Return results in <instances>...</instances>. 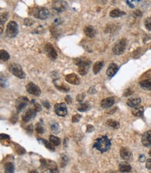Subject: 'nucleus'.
Returning a JSON list of instances; mask_svg holds the SVG:
<instances>
[{
    "label": "nucleus",
    "instance_id": "nucleus-1",
    "mask_svg": "<svg viewBox=\"0 0 151 173\" xmlns=\"http://www.w3.org/2000/svg\"><path fill=\"white\" fill-rule=\"evenodd\" d=\"M110 147H111V141L107 136H103L97 139L93 146V148H96L101 153L107 152Z\"/></svg>",
    "mask_w": 151,
    "mask_h": 173
},
{
    "label": "nucleus",
    "instance_id": "nucleus-2",
    "mask_svg": "<svg viewBox=\"0 0 151 173\" xmlns=\"http://www.w3.org/2000/svg\"><path fill=\"white\" fill-rule=\"evenodd\" d=\"M74 64L78 66L79 73L82 76H85L88 73L91 62L85 58H74Z\"/></svg>",
    "mask_w": 151,
    "mask_h": 173
},
{
    "label": "nucleus",
    "instance_id": "nucleus-3",
    "mask_svg": "<svg viewBox=\"0 0 151 173\" xmlns=\"http://www.w3.org/2000/svg\"><path fill=\"white\" fill-rule=\"evenodd\" d=\"M8 69H9L10 72L13 74L16 77L21 78V79H24L26 77V74L24 72L23 69L20 66V64L17 63H12L9 65L8 67Z\"/></svg>",
    "mask_w": 151,
    "mask_h": 173
},
{
    "label": "nucleus",
    "instance_id": "nucleus-4",
    "mask_svg": "<svg viewBox=\"0 0 151 173\" xmlns=\"http://www.w3.org/2000/svg\"><path fill=\"white\" fill-rule=\"evenodd\" d=\"M6 33L7 37L10 38L15 37L18 33V25L14 21H11L6 26Z\"/></svg>",
    "mask_w": 151,
    "mask_h": 173
},
{
    "label": "nucleus",
    "instance_id": "nucleus-5",
    "mask_svg": "<svg viewBox=\"0 0 151 173\" xmlns=\"http://www.w3.org/2000/svg\"><path fill=\"white\" fill-rule=\"evenodd\" d=\"M40 163L43 168H46L49 170V172H58L57 164L54 161L47 160L46 159H40Z\"/></svg>",
    "mask_w": 151,
    "mask_h": 173
},
{
    "label": "nucleus",
    "instance_id": "nucleus-6",
    "mask_svg": "<svg viewBox=\"0 0 151 173\" xmlns=\"http://www.w3.org/2000/svg\"><path fill=\"white\" fill-rule=\"evenodd\" d=\"M33 15L38 19H46L49 16V10L46 8H35L33 10Z\"/></svg>",
    "mask_w": 151,
    "mask_h": 173
},
{
    "label": "nucleus",
    "instance_id": "nucleus-7",
    "mask_svg": "<svg viewBox=\"0 0 151 173\" xmlns=\"http://www.w3.org/2000/svg\"><path fill=\"white\" fill-rule=\"evenodd\" d=\"M126 43H127V41H126V39H125V38H123V39L119 40L112 49V51H113L114 54L118 55L123 53L126 48Z\"/></svg>",
    "mask_w": 151,
    "mask_h": 173
},
{
    "label": "nucleus",
    "instance_id": "nucleus-8",
    "mask_svg": "<svg viewBox=\"0 0 151 173\" xmlns=\"http://www.w3.org/2000/svg\"><path fill=\"white\" fill-rule=\"evenodd\" d=\"M52 6L56 11L61 13L67 9L68 7V4L64 0H54L52 4Z\"/></svg>",
    "mask_w": 151,
    "mask_h": 173
},
{
    "label": "nucleus",
    "instance_id": "nucleus-9",
    "mask_svg": "<svg viewBox=\"0 0 151 173\" xmlns=\"http://www.w3.org/2000/svg\"><path fill=\"white\" fill-rule=\"evenodd\" d=\"M45 52H46L47 57L50 58L51 60H55L57 58V53L55 49L54 48V46L51 43H47L45 45Z\"/></svg>",
    "mask_w": 151,
    "mask_h": 173
},
{
    "label": "nucleus",
    "instance_id": "nucleus-10",
    "mask_svg": "<svg viewBox=\"0 0 151 173\" xmlns=\"http://www.w3.org/2000/svg\"><path fill=\"white\" fill-rule=\"evenodd\" d=\"M26 89L29 94L36 96H39L41 94V90H40V87L35 85L33 82H29L26 85Z\"/></svg>",
    "mask_w": 151,
    "mask_h": 173
},
{
    "label": "nucleus",
    "instance_id": "nucleus-11",
    "mask_svg": "<svg viewBox=\"0 0 151 173\" xmlns=\"http://www.w3.org/2000/svg\"><path fill=\"white\" fill-rule=\"evenodd\" d=\"M36 111L34 108H29L26 111L24 112V113L22 115V119L24 122L27 123L29 121L32 120L35 118L36 115Z\"/></svg>",
    "mask_w": 151,
    "mask_h": 173
},
{
    "label": "nucleus",
    "instance_id": "nucleus-12",
    "mask_svg": "<svg viewBox=\"0 0 151 173\" xmlns=\"http://www.w3.org/2000/svg\"><path fill=\"white\" fill-rule=\"evenodd\" d=\"M55 112L58 116L64 117L68 114V109L66 105L64 103H57L55 105Z\"/></svg>",
    "mask_w": 151,
    "mask_h": 173
},
{
    "label": "nucleus",
    "instance_id": "nucleus-13",
    "mask_svg": "<svg viewBox=\"0 0 151 173\" xmlns=\"http://www.w3.org/2000/svg\"><path fill=\"white\" fill-rule=\"evenodd\" d=\"M28 102V98L25 96H21V97L17 98L16 102H15V108H16L17 112H21L27 106Z\"/></svg>",
    "mask_w": 151,
    "mask_h": 173
},
{
    "label": "nucleus",
    "instance_id": "nucleus-14",
    "mask_svg": "<svg viewBox=\"0 0 151 173\" xmlns=\"http://www.w3.org/2000/svg\"><path fill=\"white\" fill-rule=\"evenodd\" d=\"M66 81L70 84L73 85H78L80 83V80L79 76L75 73H70L68 74L65 77Z\"/></svg>",
    "mask_w": 151,
    "mask_h": 173
},
{
    "label": "nucleus",
    "instance_id": "nucleus-15",
    "mask_svg": "<svg viewBox=\"0 0 151 173\" xmlns=\"http://www.w3.org/2000/svg\"><path fill=\"white\" fill-rule=\"evenodd\" d=\"M141 143L145 147L151 146V130L144 132L141 137Z\"/></svg>",
    "mask_w": 151,
    "mask_h": 173
},
{
    "label": "nucleus",
    "instance_id": "nucleus-16",
    "mask_svg": "<svg viewBox=\"0 0 151 173\" xmlns=\"http://www.w3.org/2000/svg\"><path fill=\"white\" fill-rule=\"evenodd\" d=\"M115 103V99L114 97L107 98L105 99H103L100 103V105L102 108H109L112 105H114Z\"/></svg>",
    "mask_w": 151,
    "mask_h": 173
},
{
    "label": "nucleus",
    "instance_id": "nucleus-17",
    "mask_svg": "<svg viewBox=\"0 0 151 173\" xmlns=\"http://www.w3.org/2000/svg\"><path fill=\"white\" fill-rule=\"evenodd\" d=\"M118 71V65L115 63H112L109 65L107 70V75L110 78H112Z\"/></svg>",
    "mask_w": 151,
    "mask_h": 173
},
{
    "label": "nucleus",
    "instance_id": "nucleus-18",
    "mask_svg": "<svg viewBox=\"0 0 151 173\" xmlns=\"http://www.w3.org/2000/svg\"><path fill=\"white\" fill-rule=\"evenodd\" d=\"M120 154L121 157H122V159H123L124 160H130L132 157V152H130V150L127 148L123 147L121 148L120 150Z\"/></svg>",
    "mask_w": 151,
    "mask_h": 173
},
{
    "label": "nucleus",
    "instance_id": "nucleus-19",
    "mask_svg": "<svg viewBox=\"0 0 151 173\" xmlns=\"http://www.w3.org/2000/svg\"><path fill=\"white\" fill-rule=\"evenodd\" d=\"M144 108L143 106H140V105H137V106L134 107V109L132 110V113L133 115L136 117H141L143 116Z\"/></svg>",
    "mask_w": 151,
    "mask_h": 173
},
{
    "label": "nucleus",
    "instance_id": "nucleus-20",
    "mask_svg": "<svg viewBox=\"0 0 151 173\" xmlns=\"http://www.w3.org/2000/svg\"><path fill=\"white\" fill-rule=\"evenodd\" d=\"M84 31L85 35H87V37H91V38H93L95 35H96V30H95V28L91 26H85L84 28Z\"/></svg>",
    "mask_w": 151,
    "mask_h": 173
},
{
    "label": "nucleus",
    "instance_id": "nucleus-21",
    "mask_svg": "<svg viewBox=\"0 0 151 173\" xmlns=\"http://www.w3.org/2000/svg\"><path fill=\"white\" fill-rule=\"evenodd\" d=\"M141 98H132L128 99L127 101V105L129 107H134L139 105L141 103Z\"/></svg>",
    "mask_w": 151,
    "mask_h": 173
},
{
    "label": "nucleus",
    "instance_id": "nucleus-22",
    "mask_svg": "<svg viewBox=\"0 0 151 173\" xmlns=\"http://www.w3.org/2000/svg\"><path fill=\"white\" fill-rule=\"evenodd\" d=\"M90 108H91L90 105L86 103H80V104L77 105V109L79 112H81L89 111Z\"/></svg>",
    "mask_w": 151,
    "mask_h": 173
},
{
    "label": "nucleus",
    "instance_id": "nucleus-23",
    "mask_svg": "<svg viewBox=\"0 0 151 173\" xmlns=\"http://www.w3.org/2000/svg\"><path fill=\"white\" fill-rule=\"evenodd\" d=\"M132 169L131 166L126 162H122L119 164V170L121 172H129Z\"/></svg>",
    "mask_w": 151,
    "mask_h": 173
},
{
    "label": "nucleus",
    "instance_id": "nucleus-24",
    "mask_svg": "<svg viewBox=\"0 0 151 173\" xmlns=\"http://www.w3.org/2000/svg\"><path fill=\"white\" fill-rule=\"evenodd\" d=\"M139 85H140L141 87H142L143 89L151 91V78L142 80V81L139 82Z\"/></svg>",
    "mask_w": 151,
    "mask_h": 173
},
{
    "label": "nucleus",
    "instance_id": "nucleus-25",
    "mask_svg": "<svg viewBox=\"0 0 151 173\" xmlns=\"http://www.w3.org/2000/svg\"><path fill=\"white\" fill-rule=\"evenodd\" d=\"M126 13L125 12H123V11L119 10V9H114L112 10L111 12L109 13V15L110 17H122L123 15H125Z\"/></svg>",
    "mask_w": 151,
    "mask_h": 173
},
{
    "label": "nucleus",
    "instance_id": "nucleus-26",
    "mask_svg": "<svg viewBox=\"0 0 151 173\" xmlns=\"http://www.w3.org/2000/svg\"><path fill=\"white\" fill-rule=\"evenodd\" d=\"M104 66V63H103V62H96V63L93 64V73L94 74H98L99 72H100V71L102 69V68Z\"/></svg>",
    "mask_w": 151,
    "mask_h": 173
},
{
    "label": "nucleus",
    "instance_id": "nucleus-27",
    "mask_svg": "<svg viewBox=\"0 0 151 173\" xmlns=\"http://www.w3.org/2000/svg\"><path fill=\"white\" fill-rule=\"evenodd\" d=\"M106 124H107L108 126L113 127L114 129H118L119 127H120V124L118 121L113 120V119H108L106 121Z\"/></svg>",
    "mask_w": 151,
    "mask_h": 173
},
{
    "label": "nucleus",
    "instance_id": "nucleus-28",
    "mask_svg": "<svg viewBox=\"0 0 151 173\" xmlns=\"http://www.w3.org/2000/svg\"><path fill=\"white\" fill-rule=\"evenodd\" d=\"M40 140L41 141L42 144L46 146V148H47V149H48L49 150H50V151H52V152H55V145H54L51 142H48V141L44 139H40Z\"/></svg>",
    "mask_w": 151,
    "mask_h": 173
},
{
    "label": "nucleus",
    "instance_id": "nucleus-29",
    "mask_svg": "<svg viewBox=\"0 0 151 173\" xmlns=\"http://www.w3.org/2000/svg\"><path fill=\"white\" fill-rule=\"evenodd\" d=\"M4 170L6 173H13L14 172L15 167L12 163L8 162L4 165Z\"/></svg>",
    "mask_w": 151,
    "mask_h": 173
},
{
    "label": "nucleus",
    "instance_id": "nucleus-30",
    "mask_svg": "<svg viewBox=\"0 0 151 173\" xmlns=\"http://www.w3.org/2000/svg\"><path fill=\"white\" fill-rule=\"evenodd\" d=\"M0 58L2 61H7L10 58V55L7 51L4 50V49H1L0 50Z\"/></svg>",
    "mask_w": 151,
    "mask_h": 173
},
{
    "label": "nucleus",
    "instance_id": "nucleus-31",
    "mask_svg": "<svg viewBox=\"0 0 151 173\" xmlns=\"http://www.w3.org/2000/svg\"><path fill=\"white\" fill-rule=\"evenodd\" d=\"M49 141L55 146L59 145L61 143V139L58 138V137L55 136L54 135L49 136Z\"/></svg>",
    "mask_w": 151,
    "mask_h": 173
},
{
    "label": "nucleus",
    "instance_id": "nucleus-32",
    "mask_svg": "<svg viewBox=\"0 0 151 173\" xmlns=\"http://www.w3.org/2000/svg\"><path fill=\"white\" fill-rule=\"evenodd\" d=\"M51 130L54 134H58L60 132V125L57 123L54 122L51 124Z\"/></svg>",
    "mask_w": 151,
    "mask_h": 173
},
{
    "label": "nucleus",
    "instance_id": "nucleus-33",
    "mask_svg": "<svg viewBox=\"0 0 151 173\" xmlns=\"http://www.w3.org/2000/svg\"><path fill=\"white\" fill-rule=\"evenodd\" d=\"M55 87H57V89H58V90H60L64 92H68L70 91L69 87H68L66 86V85H65L64 84H61V85L55 84Z\"/></svg>",
    "mask_w": 151,
    "mask_h": 173
},
{
    "label": "nucleus",
    "instance_id": "nucleus-34",
    "mask_svg": "<svg viewBox=\"0 0 151 173\" xmlns=\"http://www.w3.org/2000/svg\"><path fill=\"white\" fill-rule=\"evenodd\" d=\"M68 162V157H66V154H61V166L62 168L65 167L67 165Z\"/></svg>",
    "mask_w": 151,
    "mask_h": 173
},
{
    "label": "nucleus",
    "instance_id": "nucleus-35",
    "mask_svg": "<svg viewBox=\"0 0 151 173\" xmlns=\"http://www.w3.org/2000/svg\"><path fill=\"white\" fill-rule=\"evenodd\" d=\"M36 131L37 133L38 134H43L44 133V128L42 127V125H41L40 123H37L36 124V127H35Z\"/></svg>",
    "mask_w": 151,
    "mask_h": 173
},
{
    "label": "nucleus",
    "instance_id": "nucleus-36",
    "mask_svg": "<svg viewBox=\"0 0 151 173\" xmlns=\"http://www.w3.org/2000/svg\"><path fill=\"white\" fill-rule=\"evenodd\" d=\"M85 94L84 93H82V94H79L76 97V100L78 101L79 103H82L83 100H84L85 98Z\"/></svg>",
    "mask_w": 151,
    "mask_h": 173
},
{
    "label": "nucleus",
    "instance_id": "nucleus-37",
    "mask_svg": "<svg viewBox=\"0 0 151 173\" xmlns=\"http://www.w3.org/2000/svg\"><path fill=\"white\" fill-rule=\"evenodd\" d=\"M81 118H82V116L80 114H75V115L73 116V118H72V122L73 123H78L79 121H80Z\"/></svg>",
    "mask_w": 151,
    "mask_h": 173
},
{
    "label": "nucleus",
    "instance_id": "nucleus-38",
    "mask_svg": "<svg viewBox=\"0 0 151 173\" xmlns=\"http://www.w3.org/2000/svg\"><path fill=\"white\" fill-rule=\"evenodd\" d=\"M144 24H145L146 28H147L148 31H151V18L146 19Z\"/></svg>",
    "mask_w": 151,
    "mask_h": 173
},
{
    "label": "nucleus",
    "instance_id": "nucleus-39",
    "mask_svg": "<svg viewBox=\"0 0 151 173\" xmlns=\"http://www.w3.org/2000/svg\"><path fill=\"white\" fill-rule=\"evenodd\" d=\"M0 19H1V23L4 24V23H5V22L8 19V14H7V13H2L1 17H0Z\"/></svg>",
    "mask_w": 151,
    "mask_h": 173
},
{
    "label": "nucleus",
    "instance_id": "nucleus-40",
    "mask_svg": "<svg viewBox=\"0 0 151 173\" xmlns=\"http://www.w3.org/2000/svg\"><path fill=\"white\" fill-rule=\"evenodd\" d=\"M50 31H51V33H52V34L53 36L57 38L58 35V33L57 29H56L55 26H54V27H51Z\"/></svg>",
    "mask_w": 151,
    "mask_h": 173
},
{
    "label": "nucleus",
    "instance_id": "nucleus-41",
    "mask_svg": "<svg viewBox=\"0 0 151 173\" xmlns=\"http://www.w3.org/2000/svg\"><path fill=\"white\" fill-rule=\"evenodd\" d=\"M42 104L45 107H46V109H49V108H50V103L48 102V100H42Z\"/></svg>",
    "mask_w": 151,
    "mask_h": 173
},
{
    "label": "nucleus",
    "instance_id": "nucleus-42",
    "mask_svg": "<svg viewBox=\"0 0 151 173\" xmlns=\"http://www.w3.org/2000/svg\"><path fill=\"white\" fill-rule=\"evenodd\" d=\"M132 94H133V91L131 90V89H127L125 91H124L123 96H125V97H127V96H129L130 95H132Z\"/></svg>",
    "mask_w": 151,
    "mask_h": 173
},
{
    "label": "nucleus",
    "instance_id": "nucleus-43",
    "mask_svg": "<svg viewBox=\"0 0 151 173\" xmlns=\"http://www.w3.org/2000/svg\"><path fill=\"white\" fill-rule=\"evenodd\" d=\"M95 130L94 126L91 125H87V133H91Z\"/></svg>",
    "mask_w": 151,
    "mask_h": 173
},
{
    "label": "nucleus",
    "instance_id": "nucleus-44",
    "mask_svg": "<svg viewBox=\"0 0 151 173\" xmlns=\"http://www.w3.org/2000/svg\"><path fill=\"white\" fill-rule=\"evenodd\" d=\"M26 130H27V133L29 134H32V132H33V125H28L27 127L26 128Z\"/></svg>",
    "mask_w": 151,
    "mask_h": 173
},
{
    "label": "nucleus",
    "instance_id": "nucleus-45",
    "mask_svg": "<svg viewBox=\"0 0 151 173\" xmlns=\"http://www.w3.org/2000/svg\"><path fill=\"white\" fill-rule=\"evenodd\" d=\"M33 21L31 19L27 18V19H24V24H25V25H27V26H31V24H33Z\"/></svg>",
    "mask_w": 151,
    "mask_h": 173
},
{
    "label": "nucleus",
    "instance_id": "nucleus-46",
    "mask_svg": "<svg viewBox=\"0 0 151 173\" xmlns=\"http://www.w3.org/2000/svg\"><path fill=\"white\" fill-rule=\"evenodd\" d=\"M0 136H1V140H8L9 141L10 140V136H8V135H6V134H1V135H0Z\"/></svg>",
    "mask_w": 151,
    "mask_h": 173
},
{
    "label": "nucleus",
    "instance_id": "nucleus-47",
    "mask_svg": "<svg viewBox=\"0 0 151 173\" xmlns=\"http://www.w3.org/2000/svg\"><path fill=\"white\" fill-rule=\"evenodd\" d=\"M146 168H147V169L151 170V159H148V160L146 161Z\"/></svg>",
    "mask_w": 151,
    "mask_h": 173
},
{
    "label": "nucleus",
    "instance_id": "nucleus-48",
    "mask_svg": "<svg viewBox=\"0 0 151 173\" xmlns=\"http://www.w3.org/2000/svg\"><path fill=\"white\" fill-rule=\"evenodd\" d=\"M34 109H36V111L37 112H40V111H41V109H42V107H41V105H40L39 104H36L34 105Z\"/></svg>",
    "mask_w": 151,
    "mask_h": 173
},
{
    "label": "nucleus",
    "instance_id": "nucleus-49",
    "mask_svg": "<svg viewBox=\"0 0 151 173\" xmlns=\"http://www.w3.org/2000/svg\"><path fill=\"white\" fill-rule=\"evenodd\" d=\"M65 100H66V103H68V104H71V103H72L71 97V96H70L69 95H67V96H66V98H65Z\"/></svg>",
    "mask_w": 151,
    "mask_h": 173
},
{
    "label": "nucleus",
    "instance_id": "nucleus-50",
    "mask_svg": "<svg viewBox=\"0 0 151 173\" xmlns=\"http://www.w3.org/2000/svg\"><path fill=\"white\" fill-rule=\"evenodd\" d=\"M145 159H146V157L143 154H141L140 157H139V161H141V162H143V161H144V160H145Z\"/></svg>",
    "mask_w": 151,
    "mask_h": 173
},
{
    "label": "nucleus",
    "instance_id": "nucleus-51",
    "mask_svg": "<svg viewBox=\"0 0 151 173\" xmlns=\"http://www.w3.org/2000/svg\"><path fill=\"white\" fill-rule=\"evenodd\" d=\"M134 13L137 15V16H141V13L140 12V10H136Z\"/></svg>",
    "mask_w": 151,
    "mask_h": 173
},
{
    "label": "nucleus",
    "instance_id": "nucleus-52",
    "mask_svg": "<svg viewBox=\"0 0 151 173\" xmlns=\"http://www.w3.org/2000/svg\"><path fill=\"white\" fill-rule=\"evenodd\" d=\"M148 154H149V155H150V156L151 157V150H150V151H149V152H148Z\"/></svg>",
    "mask_w": 151,
    "mask_h": 173
},
{
    "label": "nucleus",
    "instance_id": "nucleus-53",
    "mask_svg": "<svg viewBox=\"0 0 151 173\" xmlns=\"http://www.w3.org/2000/svg\"><path fill=\"white\" fill-rule=\"evenodd\" d=\"M137 1H139V0H137Z\"/></svg>",
    "mask_w": 151,
    "mask_h": 173
},
{
    "label": "nucleus",
    "instance_id": "nucleus-54",
    "mask_svg": "<svg viewBox=\"0 0 151 173\" xmlns=\"http://www.w3.org/2000/svg\"></svg>",
    "mask_w": 151,
    "mask_h": 173
}]
</instances>
